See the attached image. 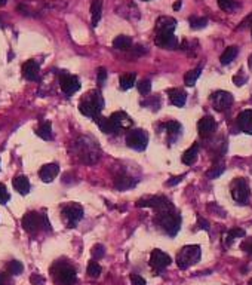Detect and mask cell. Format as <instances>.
Masks as SVG:
<instances>
[{
	"instance_id": "obj_47",
	"label": "cell",
	"mask_w": 252,
	"mask_h": 285,
	"mask_svg": "<svg viewBox=\"0 0 252 285\" xmlns=\"http://www.w3.org/2000/svg\"><path fill=\"white\" fill-rule=\"evenodd\" d=\"M246 80H248V78H246V76H245L243 73H239L237 76H234V78H233V82H234V83H236L237 86H242V85H243V83H245Z\"/></svg>"
},
{
	"instance_id": "obj_20",
	"label": "cell",
	"mask_w": 252,
	"mask_h": 285,
	"mask_svg": "<svg viewBox=\"0 0 252 285\" xmlns=\"http://www.w3.org/2000/svg\"><path fill=\"white\" fill-rule=\"evenodd\" d=\"M168 95H169V100L174 105L177 107H183L187 101V94L180 89V88H174V89H169L168 91Z\"/></svg>"
},
{
	"instance_id": "obj_54",
	"label": "cell",
	"mask_w": 252,
	"mask_h": 285,
	"mask_svg": "<svg viewBox=\"0 0 252 285\" xmlns=\"http://www.w3.org/2000/svg\"><path fill=\"white\" fill-rule=\"evenodd\" d=\"M6 5V0H0V6H5Z\"/></svg>"
},
{
	"instance_id": "obj_32",
	"label": "cell",
	"mask_w": 252,
	"mask_h": 285,
	"mask_svg": "<svg viewBox=\"0 0 252 285\" xmlns=\"http://www.w3.org/2000/svg\"><path fill=\"white\" fill-rule=\"evenodd\" d=\"M200 73H202V67H197V69L190 70V72L184 76V83H185L187 86H193V85L196 83V80L199 79Z\"/></svg>"
},
{
	"instance_id": "obj_41",
	"label": "cell",
	"mask_w": 252,
	"mask_h": 285,
	"mask_svg": "<svg viewBox=\"0 0 252 285\" xmlns=\"http://www.w3.org/2000/svg\"><path fill=\"white\" fill-rule=\"evenodd\" d=\"M9 199H11V195L8 193L6 186L0 183V205H6Z\"/></svg>"
},
{
	"instance_id": "obj_52",
	"label": "cell",
	"mask_w": 252,
	"mask_h": 285,
	"mask_svg": "<svg viewBox=\"0 0 252 285\" xmlns=\"http://www.w3.org/2000/svg\"><path fill=\"white\" fill-rule=\"evenodd\" d=\"M248 64H249V69L252 70V55L249 56V60H248Z\"/></svg>"
},
{
	"instance_id": "obj_5",
	"label": "cell",
	"mask_w": 252,
	"mask_h": 285,
	"mask_svg": "<svg viewBox=\"0 0 252 285\" xmlns=\"http://www.w3.org/2000/svg\"><path fill=\"white\" fill-rule=\"evenodd\" d=\"M137 207H147V208H153L158 214L159 212H165V211H171L174 209L171 201L165 196H150V198H144L139 199L137 202Z\"/></svg>"
},
{
	"instance_id": "obj_3",
	"label": "cell",
	"mask_w": 252,
	"mask_h": 285,
	"mask_svg": "<svg viewBox=\"0 0 252 285\" xmlns=\"http://www.w3.org/2000/svg\"><path fill=\"white\" fill-rule=\"evenodd\" d=\"M200 256H202V251L199 245H185L177 254V264L180 269L185 270L190 266L196 264L200 260Z\"/></svg>"
},
{
	"instance_id": "obj_33",
	"label": "cell",
	"mask_w": 252,
	"mask_h": 285,
	"mask_svg": "<svg viewBox=\"0 0 252 285\" xmlns=\"http://www.w3.org/2000/svg\"><path fill=\"white\" fill-rule=\"evenodd\" d=\"M217 2H218V6H220L223 11L229 12V14L234 12V11L239 8V5H237L236 0H217Z\"/></svg>"
},
{
	"instance_id": "obj_31",
	"label": "cell",
	"mask_w": 252,
	"mask_h": 285,
	"mask_svg": "<svg viewBox=\"0 0 252 285\" xmlns=\"http://www.w3.org/2000/svg\"><path fill=\"white\" fill-rule=\"evenodd\" d=\"M236 238H245V231L239 229V227H234V229L229 231V233L226 235V247H230L231 242H233Z\"/></svg>"
},
{
	"instance_id": "obj_8",
	"label": "cell",
	"mask_w": 252,
	"mask_h": 285,
	"mask_svg": "<svg viewBox=\"0 0 252 285\" xmlns=\"http://www.w3.org/2000/svg\"><path fill=\"white\" fill-rule=\"evenodd\" d=\"M63 220L67 224V227H74L83 217V209L79 204H69L64 205L61 209Z\"/></svg>"
},
{
	"instance_id": "obj_2",
	"label": "cell",
	"mask_w": 252,
	"mask_h": 285,
	"mask_svg": "<svg viewBox=\"0 0 252 285\" xmlns=\"http://www.w3.org/2000/svg\"><path fill=\"white\" fill-rule=\"evenodd\" d=\"M77 153L82 159V162L86 163H93L95 160H98L99 155H98V146L96 143L89 138V137H82L79 138L77 144H76Z\"/></svg>"
},
{
	"instance_id": "obj_4",
	"label": "cell",
	"mask_w": 252,
	"mask_h": 285,
	"mask_svg": "<svg viewBox=\"0 0 252 285\" xmlns=\"http://www.w3.org/2000/svg\"><path fill=\"white\" fill-rule=\"evenodd\" d=\"M231 196L237 204H248L249 198H251V189H249V183L246 179L237 177L233 180L231 183Z\"/></svg>"
},
{
	"instance_id": "obj_17",
	"label": "cell",
	"mask_w": 252,
	"mask_h": 285,
	"mask_svg": "<svg viewBox=\"0 0 252 285\" xmlns=\"http://www.w3.org/2000/svg\"><path fill=\"white\" fill-rule=\"evenodd\" d=\"M110 121L113 122V125L117 131L128 130V128L132 127V119L126 115L125 111H115L113 115L110 116Z\"/></svg>"
},
{
	"instance_id": "obj_51",
	"label": "cell",
	"mask_w": 252,
	"mask_h": 285,
	"mask_svg": "<svg viewBox=\"0 0 252 285\" xmlns=\"http://www.w3.org/2000/svg\"><path fill=\"white\" fill-rule=\"evenodd\" d=\"M248 26H251V27H252V14H251V15H249V17H248V18L242 23V26H240V27H248Z\"/></svg>"
},
{
	"instance_id": "obj_28",
	"label": "cell",
	"mask_w": 252,
	"mask_h": 285,
	"mask_svg": "<svg viewBox=\"0 0 252 285\" xmlns=\"http://www.w3.org/2000/svg\"><path fill=\"white\" fill-rule=\"evenodd\" d=\"M132 46V39L129 36H117L113 40V48L120 49V51H128Z\"/></svg>"
},
{
	"instance_id": "obj_6",
	"label": "cell",
	"mask_w": 252,
	"mask_h": 285,
	"mask_svg": "<svg viewBox=\"0 0 252 285\" xmlns=\"http://www.w3.org/2000/svg\"><path fill=\"white\" fill-rule=\"evenodd\" d=\"M43 217H45V214H40V212H36V211L27 212L23 217V220H21L23 229L27 233H36V232H39L40 229H43Z\"/></svg>"
},
{
	"instance_id": "obj_25",
	"label": "cell",
	"mask_w": 252,
	"mask_h": 285,
	"mask_svg": "<svg viewBox=\"0 0 252 285\" xmlns=\"http://www.w3.org/2000/svg\"><path fill=\"white\" fill-rule=\"evenodd\" d=\"M197 155H199V144L196 143V144H193L188 150L184 152L181 160H183V163H185V165H193V163L196 162V159H197Z\"/></svg>"
},
{
	"instance_id": "obj_53",
	"label": "cell",
	"mask_w": 252,
	"mask_h": 285,
	"mask_svg": "<svg viewBox=\"0 0 252 285\" xmlns=\"http://www.w3.org/2000/svg\"><path fill=\"white\" fill-rule=\"evenodd\" d=\"M181 8V2H177L175 5H174V9H180Z\"/></svg>"
},
{
	"instance_id": "obj_12",
	"label": "cell",
	"mask_w": 252,
	"mask_h": 285,
	"mask_svg": "<svg viewBox=\"0 0 252 285\" xmlns=\"http://www.w3.org/2000/svg\"><path fill=\"white\" fill-rule=\"evenodd\" d=\"M211 101L217 110L223 111V110H227L233 104V95L227 91H217L211 95Z\"/></svg>"
},
{
	"instance_id": "obj_38",
	"label": "cell",
	"mask_w": 252,
	"mask_h": 285,
	"mask_svg": "<svg viewBox=\"0 0 252 285\" xmlns=\"http://www.w3.org/2000/svg\"><path fill=\"white\" fill-rule=\"evenodd\" d=\"M88 275L91 278H98L101 275V266L96 261H91L88 264Z\"/></svg>"
},
{
	"instance_id": "obj_16",
	"label": "cell",
	"mask_w": 252,
	"mask_h": 285,
	"mask_svg": "<svg viewBox=\"0 0 252 285\" xmlns=\"http://www.w3.org/2000/svg\"><path fill=\"white\" fill-rule=\"evenodd\" d=\"M236 124L242 132L252 135V110H245V111L239 113Z\"/></svg>"
},
{
	"instance_id": "obj_37",
	"label": "cell",
	"mask_w": 252,
	"mask_h": 285,
	"mask_svg": "<svg viewBox=\"0 0 252 285\" xmlns=\"http://www.w3.org/2000/svg\"><path fill=\"white\" fill-rule=\"evenodd\" d=\"M135 183L129 179V177H117L116 179V187L120 189V190H126L129 187H132Z\"/></svg>"
},
{
	"instance_id": "obj_29",
	"label": "cell",
	"mask_w": 252,
	"mask_h": 285,
	"mask_svg": "<svg viewBox=\"0 0 252 285\" xmlns=\"http://www.w3.org/2000/svg\"><path fill=\"white\" fill-rule=\"evenodd\" d=\"M135 80H137V75L135 73H126V75L120 76L119 83H120V88L123 91H128V89H131L135 85Z\"/></svg>"
},
{
	"instance_id": "obj_50",
	"label": "cell",
	"mask_w": 252,
	"mask_h": 285,
	"mask_svg": "<svg viewBox=\"0 0 252 285\" xmlns=\"http://www.w3.org/2000/svg\"><path fill=\"white\" fill-rule=\"evenodd\" d=\"M183 177H184V176H180V177H174L172 180H169V181H166V186H174V184H177V183H180V181L183 180Z\"/></svg>"
},
{
	"instance_id": "obj_39",
	"label": "cell",
	"mask_w": 252,
	"mask_h": 285,
	"mask_svg": "<svg viewBox=\"0 0 252 285\" xmlns=\"http://www.w3.org/2000/svg\"><path fill=\"white\" fill-rule=\"evenodd\" d=\"M223 173H224V165H223V163H218V165L212 166L211 171H208V174H206V176H208L209 179H217V177H220Z\"/></svg>"
},
{
	"instance_id": "obj_9",
	"label": "cell",
	"mask_w": 252,
	"mask_h": 285,
	"mask_svg": "<svg viewBox=\"0 0 252 285\" xmlns=\"http://www.w3.org/2000/svg\"><path fill=\"white\" fill-rule=\"evenodd\" d=\"M60 86H61V89L66 95H73L74 92H77L80 89V82L76 76L69 75V73L64 72L60 76Z\"/></svg>"
},
{
	"instance_id": "obj_44",
	"label": "cell",
	"mask_w": 252,
	"mask_h": 285,
	"mask_svg": "<svg viewBox=\"0 0 252 285\" xmlns=\"http://www.w3.org/2000/svg\"><path fill=\"white\" fill-rule=\"evenodd\" d=\"M131 282H132V285H147L145 279L142 276L137 275V273L131 275Z\"/></svg>"
},
{
	"instance_id": "obj_27",
	"label": "cell",
	"mask_w": 252,
	"mask_h": 285,
	"mask_svg": "<svg viewBox=\"0 0 252 285\" xmlns=\"http://www.w3.org/2000/svg\"><path fill=\"white\" fill-rule=\"evenodd\" d=\"M36 134L42 140H50L52 138V125H50V122H42L36 130Z\"/></svg>"
},
{
	"instance_id": "obj_56",
	"label": "cell",
	"mask_w": 252,
	"mask_h": 285,
	"mask_svg": "<svg viewBox=\"0 0 252 285\" xmlns=\"http://www.w3.org/2000/svg\"><path fill=\"white\" fill-rule=\"evenodd\" d=\"M251 285H252V282H251Z\"/></svg>"
},
{
	"instance_id": "obj_55",
	"label": "cell",
	"mask_w": 252,
	"mask_h": 285,
	"mask_svg": "<svg viewBox=\"0 0 252 285\" xmlns=\"http://www.w3.org/2000/svg\"><path fill=\"white\" fill-rule=\"evenodd\" d=\"M144 2H148V0H144Z\"/></svg>"
},
{
	"instance_id": "obj_21",
	"label": "cell",
	"mask_w": 252,
	"mask_h": 285,
	"mask_svg": "<svg viewBox=\"0 0 252 285\" xmlns=\"http://www.w3.org/2000/svg\"><path fill=\"white\" fill-rule=\"evenodd\" d=\"M177 27V21L171 17H160L156 21V31H174Z\"/></svg>"
},
{
	"instance_id": "obj_10",
	"label": "cell",
	"mask_w": 252,
	"mask_h": 285,
	"mask_svg": "<svg viewBox=\"0 0 252 285\" xmlns=\"http://www.w3.org/2000/svg\"><path fill=\"white\" fill-rule=\"evenodd\" d=\"M171 263H172L171 257L166 253H163L162 250H155L150 256V266L158 272L166 269Z\"/></svg>"
},
{
	"instance_id": "obj_35",
	"label": "cell",
	"mask_w": 252,
	"mask_h": 285,
	"mask_svg": "<svg viewBox=\"0 0 252 285\" xmlns=\"http://www.w3.org/2000/svg\"><path fill=\"white\" fill-rule=\"evenodd\" d=\"M188 23H190V27H191L193 30H199V28L206 27L208 20H206V18H202V17H190Z\"/></svg>"
},
{
	"instance_id": "obj_22",
	"label": "cell",
	"mask_w": 252,
	"mask_h": 285,
	"mask_svg": "<svg viewBox=\"0 0 252 285\" xmlns=\"http://www.w3.org/2000/svg\"><path fill=\"white\" fill-rule=\"evenodd\" d=\"M96 124H98V127H99V130L103 131L104 134H116L117 132V130L115 128V125H113V122L110 121V118H104V116H98V118H95L93 119Z\"/></svg>"
},
{
	"instance_id": "obj_14",
	"label": "cell",
	"mask_w": 252,
	"mask_h": 285,
	"mask_svg": "<svg viewBox=\"0 0 252 285\" xmlns=\"http://www.w3.org/2000/svg\"><path fill=\"white\" fill-rule=\"evenodd\" d=\"M217 130V122L214 118L211 116H205V118H202L197 124V131H199V135L200 137H204V138H208L211 137Z\"/></svg>"
},
{
	"instance_id": "obj_42",
	"label": "cell",
	"mask_w": 252,
	"mask_h": 285,
	"mask_svg": "<svg viewBox=\"0 0 252 285\" xmlns=\"http://www.w3.org/2000/svg\"><path fill=\"white\" fill-rule=\"evenodd\" d=\"M106 254V250H104V247L103 245H95L93 248H92V257L93 259H101V257H103Z\"/></svg>"
},
{
	"instance_id": "obj_48",
	"label": "cell",
	"mask_w": 252,
	"mask_h": 285,
	"mask_svg": "<svg viewBox=\"0 0 252 285\" xmlns=\"http://www.w3.org/2000/svg\"><path fill=\"white\" fill-rule=\"evenodd\" d=\"M106 78H107V72H106V69L101 67V69L98 70V83H99V85H103L104 80H106Z\"/></svg>"
},
{
	"instance_id": "obj_26",
	"label": "cell",
	"mask_w": 252,
	"mask_h": 285,
	"mask_svg": "<svg viewBox=\"0 0 252 285\" xmlns=\"http://www.w3.org/2000/svg\"><path fill=\"white\" fill-rule=\"evenodd\" d=\"M237 53H239V49H237V46H229L224 52H223V55L220 56V61H221V64L223 66H227V64H230L236 56H237Z\"/></svg>"
},
{
	"instance_id": "obj_46",
	"label": "cell",
	"mask_w": 252,
	"mask_h": 285,
	"mask_svg": "<svg viewBox=\"0 0 252 285\" xmlns=\"http://www.w3.org/2000/svg\"><path fill=\"white\" fill-rule=\"evenodd\" d=\"M242 250L252 256V238H248L242 242Z\"/></svg>"
},
{
	"instance_id": "obj_19",
	"label": "cell",
	"mask_w": 252,
	"mask_h": 285,
	"mask_svg": "<svg viewBox=\"0 0 252 285\" xmlns=\"http://www.w3.org/2000/svg\"><path fill=\"white\" fill-rule=\"evenodd\" d=\"M40 75V66L37 61L34 60H28L24 66H23V76L27 80H37Z\"/></svg>"
},
{
	"instance_id": "obj_34",
	"label": "cell",
	"mask_w": 252,
	"mask_h": 285,
	"mask_svg": "<svg viewBox=\"0 0 252 285\" xmlns=\"http://www.w3.org/2000/svg\"><path fill=\"white\" fill-rule=\"evenodd\" d=\"M165 128H166V132H168L174 140L181 134V125H180L178 122H175V121L168 122V124L165 125Z\"/></svg>"
},
{
	"instance_id": "obj_18",
	"label": "cell",
	"mask_w": 252,
	"mask_h": 285,
	"mask_svg": "<svg viewBox=\"0 0 252 285\" xmlns=\"http://www.w3.org/2000/svg\"><path fill=\"white\" fill-rule=\"evenodd\" d=\"M58 173H60V166L57 163H47V165L42 166L39 176H40L42 181L50 183V181H54V179L58 176Z\"/></svg>"
},
{
	"instance_id": "obj_30",
	"label": "cell",
	"mask_w": 252,
	"mask_h": 285,
	"mask_svg": "<svg viewBox=\"0 0 252 285\" xmlns=\"http://www.w3.org/2000/svg\"><path fill=\"white\" fill-rule=\"evenodd\" d=\"M23 270H24V266H23V263L18 261V260H11V261L6 264V273L11 275V276H18V275L23 273Z\"/></svg>"
},
{
	"instance_id": "obj_15",
	"label": "cell",
	"mask_w": 252,
	"mask_h": 285,
	"mask_svg": "<svg viewBox=\"0 0 252 285\" xmlns=\"http://www.w3.org/2000/svg\"><path fill=\"white\" fill-rule=\"evenodd\" d=\"M79 111L82 113L83 116H86V118H92V119H95V118H98L99 116V110L96 108V105L93 104V101L91 100V97L88 95L85 100H82L80 103H79Z\"/></svg>"
},
{
	"instance_id": "obj_11",
	"label": "cell",
	"mask_w": 252,
	"mask_h": 285,
	"mask_svg": "<svg viewBox=\"0 0 252 285\" xmlns=\"http://www.w3.org/2000/svg\"><path fill=\"white\" fill-rule=\"evenodd\" d=\"M155 43L163 49H175L178 46V40L174 31H156Z\"/></svg>"
},
{
	"instance_id": "obj_45",
	"label": "cell",
	"mask_w": 252,
	"mask_h": 285,
	"mask_svg": "<svg viewBox=\"0 0 252 285\" xmlns=\"http://www.w3.org/2000/svg\"><path fill=\"white\" fill-rule=\"evenodd\" d=\"M0 285H12L11 275H8L6 272H0Z\"/></svg>"
},
{
	"instance_id": "obj_13",
	"label": "cell",
	"mask_w": 252,
	"mask_h": 285,
	"mask_svg": "<svg viewBox=\"0 0 252 285\" xmlns=\"http://www.w3.org/2000/svg\"><path fill=\"white\" fill-rule=\"evenodd\" d=\"M54 276H55L57 284H60V285H73V284L77 281L76 270L71 269V267H69V266L60 267V269L54 273Z\"/></svg>"
},
{
	"instance_id": "obj_1",
	"label": "cell",
	"mask_w": 252,
	"mask_h": 285,
	"mask_svg": "<svg viewBox=\"0 0 252 285\" xmlns=\"http://www.w3.org/2000/svg\"><path fill=\"white\" fill-rule=\"evenodd\" d=\"M156 223L162 227V229L169 235V236H175L180 232L181 227V215L175 211H165V212H159L156 217Z\"/></svg>"
},
{
	"instance_id": "obj_49",
	"label": "cell",
	"mask_w": 252,
	"mask_h": 285,
	"mask_svg": "<svg viewBox=\"0 0 252 285\" xmlns=\"http://www.w3.org/2000/svg\"><path fill=\"white\" fill-rule=\"evenodd\" d=\"M199 224H200V229H205V231H209V223L206 220H204L202 217H199Z\"/></svg>"
},
{
	"instance_id": "obj_43",
	"label": "cell",
	"mask_w": 252,
	"mask_h": 285,
	"mask_svg": "<svg viewBox=\"0 0 252 285\" xmlns=\"http://www.w3.org/2000/svg\"><path fill=\"white\" fill-rule=\"evenodd\" d=\"M30 282L33 285H45V278L42 275H39V273H33L30 276Z\"/></svg>"
},
{
	"instance_id": "obj_7",
	"label": "cell",
	"mask_w": 252,
	"mask_h": 285,
	"mask_svg": "<svg viewBox=\"0 0 252 285\" xmlns=\"http://www.w3.org/2000/svg\"><path fill=\"white\" fill-rule=\"evenodd\" d=\"M126 144L137 152H142L148 144V134L144 130H131L126 134Z\"/></svg>"
},
{
	"instance_id": "obj_24",
	"label": "cell",
	"mask_w": 252,
	"mask_h": 285,
	"mask_svg": "<svg viewBox=\"0 0 252 285\" xmlns=\"http://www.w3.org/2000/svg\"><path fill=\"white\" fill-rule=\"evenodd\" d=\"M101 14H103V0H93L91 5V17H92V26L96 27L99 20H101Z\"/></svg>"
},
{
	"instance_id": "obj_23",
	"label": "cell",
	"mask_w": 252,
	"mask_h": 285,
	"mask_svg": "<svg viewBox=\"0 0 252 285\" xmlns=\"http://www.w3.org/2000/svg\"><path fill=\"white\" fill-rule=\"evenodd\" d=\"M12 184H14V189L18 193H21V195H27L30 192V181H28V179L25 176L15 177L14 181H12Z\"/></svg>"
},
{
	"instance_id": "obj_40",
	"label": "cell",
	"mask_w": 252,
	"mask_h": 285,
	"mask_svg": "<svg viewBox=\"0 0 252 285\" xmlns=\"http://www.w3.org/2000/svg\"><path fill=\"white\" fill-rule=\"evenodd\" d=\"M137 88H138V92L139 94L147 95L151 91V82L150 80H141V82L137 83Z\"/></svg>"
},
{
	"instance_id": "obj_36",
	"label": "cell",
	"mask_w": 252,
	"mask_h": 285,
	"mask_svg": "<svg viewBox=\"0 0 252 285\" xmlns=\"http://www.w3.org/2000/svg\"><path fill=\"white\" fill-rule=\"evenodd\" d=\"M88 95L91 97V100L93 101V104L96 105V108L99 111H103V108H104V100H103V95H101V92L99 91H93V92H89Z\"/></svg>"
}]
</instances>
